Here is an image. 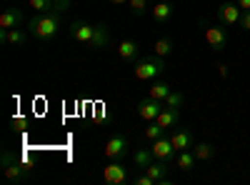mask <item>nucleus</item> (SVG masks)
Returning a JSON list of instances; mask_svg holds the SVG:
<instances>
[{"instance_id":"11","label":"nucleus","mask_w":250,"mask_h":185,"mask_svg":"<svg viewBox=\"0 0 250 185\" xmlns=\"http://www.w3.org/2000/svg\"><path fill=\"white\" fill-rule=\"evenodd\" d=\"M118 55H120L123 63H130V65H135L138 60H140V45L135 43V40L125 38V40H120V43H118Z\"/></svg>"},{"instance_id":"23","label":"nucleus","mask_w":250,"mask_h":185,"mask_svg":"<svg viewBox=\"0 0 250 185\" xmlns=\"http://www.w3.org/2000/svg\"><path fill=\"white\" fill-rule=\"evenodd\" d=\"M153 3L155 0H128V8L135 18H140V15L148 13V8H153Z\"/></svg>"},{"instance_id":"6","label":"nucleus","mask_w":250,"mask_h":185,"mask_svg":"<svg viewBox=\"0 0 250 185\" xmlns=\"http://www.w3.org/2000/svg\"><path fill=\"white\" fill-rule=\"evenodd\" d=\"M103 178H105L108 185H125V183H133L130 180V170L123 165L120 160H110L105 168H103Z\"/></svg>"},{"instance_id":"25","label":"nucleus","mask_w":250,"mask_h":185,"mask_svg":"<svg viewBox=\"0 0 250 185\" xmlns=\"http://www.w3.org/2000/svg\"><path fill=\"white\" fill-rule=\"evenodd\" d=\"M163 135H165V128L160 125L158 120H150L148 125H145V138H148L150 143H153V140H158V138H163Z\"/></svg>"},{"instance_id":"16","label":"nucleus","mask_w":250,"mask_h":185,"mask_svg":"<svg viewBox=\"0 0 250 185\" xmlns=\"http://www.w3.org/2000/svg\"><path fill=\"white\" fill-rule=\"evenodd\" d=\"M28 35H30V33L20 30V28H13V30H0V40H3V43H8V45H13V48H23V45L28 43Z\"/></svg>"},{"instance_id":"13","label":"nucleus","mask_w":250,"mask_h":185,"mask_svg":"<svg viewBox=\"0 0 250 185\" xmlns=\"http://www.w3.org/2000/svg\"><path fill=\"white\" fill-rule=\"evenodd\" d=\"M68 5H70V0H30V8L35 13H50V10L65 13Z\"/></svg>"},{"instance_id":"12","label":"nucleus","mask_w":250,"mask_h":185,"mask_svg":"<svg viewBox=\"0 0 250 185\" xmlns=\"http://www.w3.org/2000/svg\"><path fill=\"white\" fill-rule=\"evenodd\" d=\"M170 165L173 163H165V160H158V158H153V163L148 168H145L143 173H148L155 183H168V175H170Z\"/></svg>"},{"instance_id":"29","label":"nucleus","mask_w":250,"mask_h":185,"mask_svg":"<svg viewBox=\"0 0 250 185\" xmlns=\"http://www.w3.org/2000/svg\"><path fill=\"white\" fill-rule=\"evenodd\" d=\"M240 28H243V30H250V10H243V15H240Z\"/></svg>"},{"instance_id":"30","label":"nucleus","mask_w":250,"mask_h":185,"mask_svg":"<svg viewBox=\"0 0 250 185\" xmlns=\"http://www.w3.org/2000/svg\"><path fill=\"white\" fill-rule=\"evenodd\" d=\"M235 3H238L243 10H250V0H235Z\"/></svg>"},{"instance_id":"1","label":"nucleus","mask_w":250,"mask_h":185,"mask_svg":"<svg viewBox=\"0 0 250 185\" xmlns=\"http://www.w3.org/2000/svg\"><path fill=\"white\" fill-rule=\"evenodd\" d=\"M68 35L75 43L85 45L88 50H103L110 43V28L105 23H85V20H73L68 25Z\"/></svg>"},{"instance_id":"5","label":"nucleus","mask_w":250,"mask_h":185,"mask_svg":"<svg viewBox=\"0 0 250 185\" xmlns=\"http://www.w3.org/2000/svg\"><path fill=\"white\" fill-rule=\"evenodd\" d=\"M200 28H203V38H205V43L210 45L215 53H220V50H225L228 48V30L225 28H220V25H208L205 20H200Z\"/></svg>"},{"instance_id":"17","label":"nucleus","mask_w":250,"mask_h":185,"mask_svg":"<svg viewBox=\"0 0 250 185\" xmlns=\"http://www.w3.org/2000/svg\"><path fill=\"white\" fill-rule=\"evenodd\" d=\"M150 13H153V20H155L158 25H165V23L170 20V15H173V5H170V0H158V3H153Z\"/></svg>"},{"instance_id":"9","label":"nucleus","mask_w":250,"mask_h":185,"mask_svg":"<svg viewBox=\"0 0 250 185\" xmlns=\"http://www.w3.org/2000/svg\"><path fill=\"white\" fill-rule=\"evenodd\" d=\"M240 15H243V8L235 0H223V5L218 8V20L223 25H240Z\"/></svg>"},{"instance_id":"20","label":"nucleus","mask_w":250,"mask_h":185,"mask_svg":"<svg viewBox=\"0 0 250 185\" xmlns=\"http://www.w3.org/2000/svg\"><path fill=\"white\" fill-rule=\"evenodd\" d=\"M170 93H173V88H170L168 83H163V80H155V83L148 88V95L155 98V100H165Z\"/></svg>"},{"instance_id":"18","label":"nucleus","mask_w":250,"mask_h":185,"mask_svg":"<svg viewBox=\"0 0 250 185\" xmlns=\"http://www.w3.org/2000/svg\"><path fill=\"white\" fill-rule=\"evenodd\" d=\"M155 120L160 123V125H163L165 130H173V128L178 125V123H180V110H178V108H163V110H160V115H158Z\"/></svg>"},{"instance_id":"28","label":"nucleus","mask_w":250,"mask_h":185,"mask_svg":"<svg viewBox=\"0 0 250 185\" xmlns=\"http://www.w3.org/2000/svg\"><path fill=\"white\" fill-rule=\"evenodd\" d=\"M10 125H13V130H25V125H28V118H13L10 120Z\"/></svg>"},{"instance_id":"22","label":"nucleus","mask_w":250,"mask_h":185,"mask_svg":"<svg viewBox=\"0 0 250 185\" xmlns=\"http://www.w3.org/2000/svg\"><path fill=\"white\" fill-rule=\"evenodd\" d=\"M193 153H195L198 160H213L215 158V148L210 145V143H195Z\"/></svg>"},{"instance_id":"7","label":"nucleus","mask_w":250,"mask_h":185,"mask_svg":"<svg viewBox=\"0 0 250 185\" xmlns=\"http://www.w3.org/2000/svg\"><path fill=\"white\" fill-rule=\"evenodd\" d=\"M128 148H130V140L125 133H115L108 143H105V158L108 160H123L128 155Z\"/></svg>"},{"instance_id":"27","label":"nucleus","mask_w":250,"mask_h":185,"mask_svg":"<svg viewBox=\"0 0 250 185\" xmlns=\"http://www.w3.org/2000/svg\"><path fill=\"white\" fill-rule=\"evenodd\" d=\"M133 185H155V180L148 175V173H143V175H138V178H133Z\"/></svg>"},{"instance_id":"14","label":"nucleus","mask_w":250,"mask_h":185,"mask_svg":"<svg viewBox=\"0 0 250 185\" xmlns=\"http://www.w3.org/2000/svg\"><path fill=\"white\" fill-rule=\"evenodd\" d=\"M170 140H173V145H175L178 153H180V150H193V145H195V138H193V133L188 130V128H178V130L170 135Z\"/></svg>"},{"instance_id":"15","label":"nucleus","mask_w":250,"mask_h":185,"mask_svg":"<svg viewBox=\"0 0 250 185\" xmlns=\"http://www.w3.org/2000/svg\"><path fill=\"white\" fill-rule=\"evenodd\" d=\"M23 23V13L18 8H5L0 13V30H13V28H20Z\"/></svg>"},{"instance_id":"3","label":"nucleus","mask_w":250,"mask_h":185,"mask_svg":"<svg viewBox=\"0 0 250 185\" xmlns=\"http://www.w3.org/2000/svg\"><path fill=\"white\" fill-rule=\"evenodd\" d=\"M0 168H3V175L10 180V183H23L28 180L30 175V168H28V163L23 158H18L15 153L5 150L3 155H0Z\"/></svg>"},{"instance_id":"31","label":"nucleus","mask_w":250,"mask_h":185,"mask_svg":"<svg viewBox=\"0 0 250 185\" xmlns=\"http://www.w3.org/2000/svg\"><path fill=\"white\" fill-rule=\"evenodd\" d=\"M110 3H115V5H128V0H110Z\"/></svg>"},{"instance_id":"19","label":"nucleus","mask_w":250,"mask_h":185,"mask_svg":"<svg viewBox=\"0 0 250 185\" xmlns=\"http://www.w3.org/2000/svg\"><path fill=\"white\" fill-rule=\"evenodd\" d=\"M195 153L193 150H180L178 155H175V168H180L183 173H190L193 168H195Z\"/></svg>"},{"instance_id":"21","label":"nucleus","mask_w":250,"mask_h":185,"mask_svg":"<svg viewBox=\"0 0 250 185\" xmlns=\"http://www.w3.org/2000/svg\"><path fill=\"white\" fill-rule=\"evenodd\" d=\"M133 160H135V168H140V170H145L153 163V153H150V148H138L135 150V155H133Z\"/></svg>"},{"instance_id":"24","label":"nucleus","mask_w":250,"mask_h":185,"mask_svg":"<svg viewBox=\"0 0 250 185\" xmlns=\"http://www.w3.org/2000/svg\"><path fill=\"white\" fill-rule=\"evenodd\" d=\"M173 48H175V40L173 38H160V40H155V55H160V58H165V55H170L173 53Z\"/></svg>"},{"instance_id":"2","label":"nucleus","mask_w":250,"mask_h":185,"mask_svg":"<svg viewBox=\"0 0 250 185\" xmlns=\"http://www.w3.org/2000/svg\"><path fill=\"white\" fill-rule=\"evenodd\" d=\"M60 15L62 13H55V10H50V13H35L28 20V33L35 40H40V43H50V40L58 35V30H60Z\"/></svg>"},{"instance_id":"32","label":"nucleus","mask_w":250,"mask_h":185,"mask_svg":"<svg viewBox=\"0 0 250 185\" xmlns=\"http://www.w3.org/2000/svg\"><path fill=\"white\" fill-rule=\"evenodd\" d=\"M170 3H178V0H170Z\"/></svg>"},{"instance_id":"10","label":"nucleus","mask_w":250,"mask_h":185,"mask_svg":"<svg viewBox=\"0 0 250 185\" xmlns=\"http://www.w3.org/2000/svg\"><path fill=\"white\" fill-rule=\"evenodd\" d=\"M165 105H163V100H155V98H143L138 105H135V110H138V115L145 120V123H150V120H155L158 115H160V110H163Z\"/></svg>"},{"instance_id":"8","label":"nucleus","mask_w":250,"mask_h":185,"mask_svg":"<svg viewBox=\"0 0 250 185\" xmlns=\"http://www.w3.org/2000/svg\"><path fill=\"white\" fill-rule=\"evenodd\" d=\"M150 153H153V158L165 160V163H175V155H178V150H175V145H173V140H170L168 135H163V138L153 140Z\"/></svg>"},{"instance_id":"26","label":"nucleus","mask_w":250,"mask_h":185,"mask_svg":"<svg viewBox=\"0 0 250 185\" xmlns=\"http://www.w3.org/2000/svg\"><path fill=\"white\" fill-rule=\"evenodd\" d=\"M183 103H185V95L175 90V93H170L168 98L163 100V105H165V108H178V110H180V108H183Z\"/></svg>"},{"instance_id":"4","label":"nucleus","mask_w":250,"mask_h":185,"mask_svg":"<svg viewBox=\"0 0 250 185\" xmlns=\"http://www.w3.org/2000/svg\"><path fill=\"white\" fill-rule=\"evenodd\" d=\"M163 73H165V60L155 53L148 55V58H140L135 63V78L138 80H155Z\"/></svg>"}]
</instances>
